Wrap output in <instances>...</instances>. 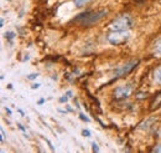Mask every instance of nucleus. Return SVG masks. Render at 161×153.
I'll return each instance as SVG.
<instances>
[{
    "label": "nucleus",
    "mask_w": 161,
    "mask_h": 153,
    "mask_svg": "<svg viewBox=\"0 0 161 153\" xmlns=\"http://www.w3.org/2000/svg\"><path fill=\"white\" fill-rule=\"evenodd\" d=\"M7 88H10V90H11V88H12V85H11V84H9V85H7Z\"/></svg>",
    "instance_id": "b1692460"
},
{
    "label": "nucleus",
    "mask_w": 161,
    "mask_h": 153,
    "mask_svg": "<svg viewBox=\"0 0 161 153\" xmlns=\"http://www.w3.org/2000/svg\"><path fill=\"white\" fill-rule=\"evenodd\" d=\"M153 54L155 57H161V39H158L153 45Z\"/></svg>",
    "instance_id": "423d86ee"
},
{
    "label": "nucleus",
    "mask_w": 161,
    "mask_h": 153,
    "mask_svg": "<svg viewBox=\"0 0 161 153\" xmlns=\"http://www.w3.org/2000/svg\"><path fill=\"white\" fill-rule=\"evenodd\" d=\"M17 126H19V128H20V130H21V131H22V132H26V131H25V128H24V126H22V125H17Z\"/></svg>",
    "instance_id": "6ab92c4d"
},
{
    "label": "nucleus",
    "mask_w": 161,
    "mask_h": 153,
    "mask_svg": "<svg viewBox=\"0 0 161 153\" xmlns=\"http://www.w3.org/2000/svg\"><path fill=\"white\" fill-rule=\"evenodd\" d=\"M107 14H108L107 9H102V10H98V11H85L83 14H80L73 21L80 22V26L89 27V26L97 24L98 21H100Z\"/></svg>",
    "instance_id": "f257e3e1"
},
{
    "label": "nucleus",
    "mask_w": 161,
    "mask_h": 153,
    "mask_svg": "<svg viewBox=\"0 0 161 153\" xmlns=\"http://www.w3.org/2000/svg\"><path fill=\"white\" fill-rule=\"evenodd\" d=\"M133 92V87L130 85H123V86H118L113 95H114V98L115 100H124V98H128Z\"/></svg>",
    "instance_id": "39448f33"
},
{
    "label": "nucleus",
    "mask_w": 161,
    "mask_h": 153,
    "mask_svg": "<svg viewBox=\"0 0 161 153\" xmlns=\"http://www.w3.org/2000/svg\"><path fill=\"white\" fill-rule=\"evenodd\" d=\"M5 110H6V112H7V113H9V115H11V113H12V112H11V110H10V108H7V107H5Z\"/></svg>",
    "instance_id": "412c9836"
},
{
    "label": "nucleus",
    "mask_w": 161,
    "mask_h": 153,
    "mask_svg": "<svg viewBox=\"0 0 161 153\" xmlns=\"http://www.w3.org/2000/svg\"><path fill=\"white\" fill-rule=\"evenodd\" d=\"M89 0H73V4L76 5V7H82L84 6Z\"/></svg>",
    "instance_id": "6e6552de"
},
{
    "label": "nucleus",
    "mask_w": 161,
    "mask_h": 153,
    "mask_svg": "<svg viewBox=\"0 0 161 153\" xmlns=\"http://www.w3.org/2000/svg\"><path fill=\"white\" fill-rule=\"evenodd\" d=\"M154 81H155L156 84L161 85V66L156 67V69L154 70Z\"/></svg>",
    "instance_id": "0eeeda50"
},
{
    "label": "nucleus",
    "mask_w": 161,
    "mask_h": 153,
    "mask_svg": "<svg viewBox=\"0 0 161 153\" xmlns=\"http://www.w3.org/2000/svg\"><path fill=\"white\" fill-rule=\"evenodd\" d=\"M40 86H41V85H40V84H34V85H32V86H31V88H32V90H36V88H39V87H40Z\"/></svg>",
    "instance_id": "a211bd4d"
},
{
    "label": "nucleus",
    "mask_w": 161,
    "mask_h": 153,
    "mask_svg": "<svg viewBox=\"0 0 161 153\" xmlns=\"http://www.w3.org/2000/svg\"><path fill=\"white\" fill-rule=\"evenodd\" d=\"M80 120H83V121H85V122H89V118H88V117H85L84 115H80Z\"/></svg>",
    "instance_id": "dca6fc26"
},
{
    "label": "nucleus",
    "mask_w": 161,
    "mask_h": 153,
    "mask_svg": "<svg viewBox=\"0 0 161 153\" xmlns=\"http://www.w3.org/2000/svg\"><path fill=\"white\" fill-rule=\"evenodd\" d=\"M92 151H93V152H98V151H99L98 145H97L95 142H93V145H92Z\"/></svg>",
    "instance_id": "f8f14e48"
},
{
    "label": "nucleus",
    "mask_w": 161,
    "mask_h": 153,
    "mask_svg": "<svg viewBox=\"0 0 161 153\" xmlns=\"http://www.w3.org/2000/svg\"><path fill=\"white\" fill-rule=\"evenodd\" d=\"M133 24H134L133 17L129 14H124L115 17L109 24V29L112 31H125V30H129L133 26Z\"/></svg>",
    "instance_id": "f03ea898"
},
{
    "label": "nucleus",
    "mask_w": 161,
    "mask_h": 153,
    "mask_svg": "<svg viewBox=\"0 0 161 153\" xmlns=\"http://www.w3.org/2000/svg\"><path fill=\"white\" fill-rule=\"evenodd\" d=\"M44 102H45V100H44V98H41V100H39V105H42Z\"/></svg>",
    "instance_id": "4be33fe9"
},
{
    "label": "nucleus",
    "mask_w": 161,
    "mask_h": 153,
    "mask_svg": "<svg viewBox=\"0 0 161 153\" xmlns=\"http://www.w3.org/2000/svg\"><path fill=\"white\" fill-rule=\"evenodd\" d=\"M161 106V93L156 96V102L154 103V106L151 107V110H155V108H159Z\"/></svg>",
    "instance_id": "1a4fd4ad"
},
{
    "label": "nucleus",
    "mask_w": 161,
    "mask_h": 153,
    "mask_svg": "<svg viewBox=\"0 0 161 153\" xmlns=\"http://www.w3.org/2000/svg\"><path fill=\"white\" fill-rule=\"evenodd\" d=\"M0 25H1V26H4V19H1V21H0Z\"/></svg>",
    "instance_id": "5701e85b"
},
{
    "label": "nucleus",
    "mask_w": 161,
    "mask_h": 153,
    "mask_svg": "<svg viewBox=\"0 0 161 153\" xmlns=\"http://www.w3.org/2000/svg\"><path fill=\"white\" fill-rule=\"evenodd\" d=\"M130 34H129V30H125V31H113L112 34L108 35V41L112 44V45H122L124 42L128 41Z\"/></svg>",
    "instance_id": "7ed1b4c3"
},
{
    "label": "nucleus",
    "mask_w": 161,
    "mask_h": 153,
    "mask_svg": "<svg viewBox=\"0 0 161 153\" xmlns=\"http://www.w3.org/2000/svg\"><path fill=\"white\" fill-rule=\"evenodd\" d=\"M68 97H72V91H67V93H66Z\"/></svg>",
    "instance_id": "aec40b11"
},
{
    "label": "nucleus",
    "mask_w": 161,
    "mask_h": 153,
    "mask_svg": "<svg viewBox=\"0 0 161 153\" xmlns=\"http://www.w3.org/2000/svg\"><path fill=\"white\" fill-rule=\"evenodd\" d=\"M139 65V60H133V61H129L122 66H119L118 69L114 70V75H115V79H119V77H123V76H126L128 74H130L136 66Z\"/></svg>",
    "instance_id": "20e7f679"
},
{
    "label": "nucleus",
    "mask_w": 161,
    "mask_h": 153,
    "mask_svg": "<svg viewBox=\"0 0 161 153\" xmlns=\"http://www.w3.org/2000/svg\"><path fill=\"white\" fill-rule=\"evenodd\" d=\"M153 152L161 153V143H160V145H158V146H155V147H154V150H153Z\"/></svg>",
    "instance_id": "ddd939ff"
},
{
    "label": "nucleus",
    "mask_w": 161,
    "mask_h": 153,
    "mask_svg": "<svg viewBox=\"0 0 161 153\" xmlns=\"http://www.w3.org/2000/svg\"><path fill=\"white\" fill-rule=\"evenodd\" d=\"M68 101V96H63L60 98V102H67Z\"/></svg>",
    "instance_id": "f3484780"
},
{
    "label": "nucleus",
    "mask_w": 161,
    "mask_h": 153,
    "mask_svg": "<svg viewBox=\"0 0 161 153\" xmlns=\"http://www.w3.org/2000/svg\"><path fill=\"white\" fill-rule=\"evenodd\" d=\"M82 135H83L84 137H90V132H89L88 130H83V131H82Z\"/></svg>",
    "instance_id": "4468645a"
},
{
    "label": "nucleus",
    "mask_w": 161,
    "mask_h": 153,
    "mask_svg": "<svg viewBox=\"0 0 161 153\" xmlns=\"http://www.w3.org/2000/svg\"><path fill=\"white\" fill-rule=\"evenodd\" d=\"M0 133H1V143H4L5 142V131H4L2 127L0 128Z\"/></svg>",
    "instance_id": "9b49d317"
},
{
    "label": "nucleus",
    "mask_w": 161,
    "mask_h": 153,
    "mask_svg": "<svg viewBox=\"0 0 161 153\" xmlns=\"http://www.w3.org/2000/svg\"><path fill=\"white\" fill-rule=\"evenodd\" d=\"M5 37H6L7 40H12V39L15 37V34H14L12 31H6V32H5Z\"/></svg>",
    "instance_id": "9d476101"
},
{
    "label": "nucleus",
    "mask_w": 161,
    "mask_h": 153,
    "mask_svg": "<svg viewBox=\"0 0 161 153\" xmlns=\"http://www.w3.org/2000/svg\"><path fill=\"white\" fill-rule=\"evenodd\" d=\"M37 76H39V74H31V75L27 76V79H29V80H35Z\"/></svg>",
    "instance_id": "2eb2a0df"
}]
</instances>
